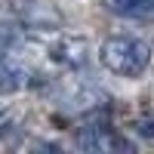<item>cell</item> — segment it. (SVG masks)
Instances as JSON below:
<instances>
[{"label":"cell","mask_w":154,"mask_h":154,"mask_svg":"<svg viewBox=\"0 0 154 154\" xmlns=\"http://www.w3.org/2000/svg\"><path fill=\"white\" fill-rule=\"evenodd\" d=\"M99 59L111 74L120 77H136L148 68L151 62V46L139 37H108L99 46Z\"/></svg>","instance_id":"1"},{"label":"cell","mask_w":154,"mask_h":154,"mask_svg":"<svg viewBox=\"0 0 154 154\" xmlns=\"http://www.w3.org/2000/svg\"><path fill=\"white\" fill-rule=\"evenodd\" d=\"M77 145L86 148V151H114V148L130 151V142L111 130H83V133H77Z\"/></svg>","instance_id":"2"},{"label":"cell","mask_w":154,"mask_h":154,"mask_svg":"<svg viewBox=\"0 0 154 154\" xmlns=\"http://www.w3.org/2000/svg\"><path fill=\"white\" fill-rule=\"evenodd\" d=\"M86 56H89V43L83 37H62L53 46V59L62 62V65H68V68H80L86 62Z\"/></svg>","instance_id":"3"},{"label":"cell","mask_w":154,"mask_h":154,"mask_svg":"<svg viewBox=\"0 0 154 154\" xmlns=\"http://www.w3.org/2000/svg\"><path fill=\"white\" fill-rule=\"evenodd\" d=\"M105 6L114 16H145L148 0H105Z\"/></svg>","instance_id":"4"},{"label":"cell","mask_w":154,"mask_h":154,"mask_svg":"<svg viewBox=\"0 0 154 154\" xmlns=\"http://www.w3.org/2000/svg\"><path fill=\"white\" fill-rule=\"evenodd\" d=\"M136 130L142 133L145 139H151V136H154V114H148V117H139V123H136Z\"/></svg>","instance_id":"5"},{"label":"cell","mask_w":154,"mask_h":154,"mask_svg":"<svg viewBox=\"0 0 154 154\" xmlns=\"http://www.w3.org/2000/svg\"><path fill=\"white\" fill-rule=\"evenodd\" d=\"M148 12H154V0H148Z\"/></svg>","instance_id":"6"}]
</instances>
